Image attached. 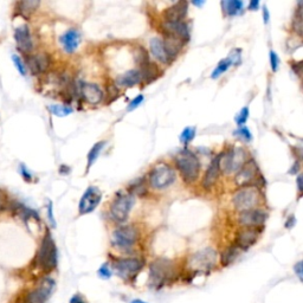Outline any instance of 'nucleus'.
<instances>
[{
  "label": "nucleus",
  "instance_id": "obj_1",
  "mask_svg": "<svg viewBox=\"0 0 303 303\" xmlns=\"http://www.w3.org/2000/svg\"><path fill=\"white\" fill-rule=\"evenodd\" d=\"M174 163L176 169L180 172L181 178L186 184H193L198 180L200 174L199 159L193 152L184 149L175 155Z\"/></svg>",
  "mask_w": 303,
  "mask_h": 303
},
{
  "label": "nucleus",
  "instance_id": "obj_2",
  "mask_svg": "<svg viewBox=\"0 0 303 303\" xmlns=\"http://www.w3.org/2000/svg\"><path fill=\"white\" fill-rule=\"evenodd\" d=\"M36 264L43 271H51L57 267V248L50 231H46V234L44 235L37 251Z\"/></svg>",
  "mask_w": 303,
  "mask_h": 303
},
{
  "label": "nucleus",
  "instance_id": "obj_3",
  "mask_svg": "<svg viewBox=\"0 0 303 303\" xmlns=\"http://www.w3.org/2000/svg\"><path fill=\"white\" fill-rule=\"evenodd\" d=\"M174 275V266L168 260L160 258L151 264L149 271V285L154 289H160L170 281Z\"/></svg>",
  "mask_w": 303,
  "mask_h": 303
},
{
  "label": "nucleus",
  "instance_id": "obj_4",
  "mask_svg": "<svg viewBox=\"0 0 303 303\" xmlns=\"http://www.w3.org/2000/svg\"><path fill=\"white\" fill-rule=\"evenodd\" d=\"M261 193L258 187L256 186H246L242 187L239 191L235 193L232 198V204L235 208L239 212L252 210L256 207V205L260 202Z\"/></svg>",
  "mask_w": 303,
  "mask_h": 303
},
{
  "label": "nucleus",
  "instance_id": "obj_5",
  "mask_svg": "<svg viewBox=\"0 0 303 303\" xmlns=\"http://www.w3.org/2000/svg\"><path fill=\"white\" fill-rule=\"evenodd\" d=\"M175 181V172L169 165L161 163L153 167L149 173V184L155 190H165Z\"/></svg>",
  "mask_w": 303,
  "mask_h": 303
},
{
  "label": "nucleus",
  "instance_id": "obj_6",
  "mask_svg": "<svg viewBox=\"0 0 303 303\" xmlns=\"http://www.w3.org/2000/svg\"><path fill=\"white\" fill-rule=\"evenodd\" d=\"M139 239V230L133 225L120 226L113 232L111 243L116 249L128 251L136 244Z\"/></svg>",
  "mask_w": 303,
  "mask_h": 303
},
{
  "label": "nucleus",
  "instance_id": "obj_7",
  "mask_svg": "<svg viewBox=\"0 0 303 303\" xmlns=\"http://www.w3.org/2000/svg\"><path fill=\"white\" fill-rule=\"evenodd\" d=\"M134 205V197L132 194H119L111 202L110 216L115 222L123 223L128 219L132 207Z\"/></svg>",
  "mask_w": 303,
  "mask_h": 303
},
{
  "label": "nucleus",
  "instance_id": "obj_8",
  "mask_svg": "<svg viewBox=\"0 0 303 303\" xmlns=\"http://www.w3.org/2000/svg\"><path fill=\"white\" fill-rule=\"evenodd\" d=\"M143 268V262L139 258H115L113 269L123 279H133Z\"/></svg>",
  "mask_w": 303,
  "mask_h": 303
},
{
  "label": "nucleus",
  "instance_id": "obj_9",
  "mask_svg": "<svg viewBox=\"0 0 303 303\" xmlns=\"http://www.w3.org/2000/svg\"><path fill=\"white\" fill-rule=\"evenodd\" d=\"M260 169H258L257 164L254 159H250L243 165V167L237 172L236 176H235V182H236L237 186L246 187V186H252L255 181H258L257 179L261 178Z\"/></svg>",
  "mask_w": 303,
  "mask_h": 303
},
{
  "label": "nucleus",
  "instance_id": "obj_10",
  "mask_svg": "<svg viewBox=\"0 0 303 303\" xmlns=\"http://www.w3.org/2000/svg\"><path fill=\"white\" fill-rule=\"evenodd\" d=\"M55 281L50 277L43 278L34 290L28 294L25 299V303H45L54 293Z\"/></svg>",
  "mask_w": 303,
  "mask_h": 303
},
{
  "label": "nucleus",
  "instance_id": "obj_11",
  "mask_svg": "<svg viewBox=\"0 0 303 303\" xmlns=\"http://www.w3.org/2000/svg\"><path fill=\"white\" fill-rule=\"evenodd\" d=\"M102 200V192L96 186H89L79 200L78 213L81 216L93 212Z\"/></svg>",
  "mask_w": 303,
  "mask_h": 303
},
{
  "label": "nucleus",
  "instance_id": "obj_12",
  "mask_svg": "<svg viewBox=\"0 0 303 303\" xmlns=\"http://www.w3.org/2000/svg\"><path fill=\"white\" fill-rule=\"evenodd\" d=\"M217 261V254L212 249H205L192 256L190 266L196 271H208L213 268Z\"/></svg>",
  "mask_w": 303,
  "mask_h": 303
},
{
  "label": "nucleus",
  "instance_id": "obj_13",
  "mask_svg": "<svg viewBox=\"0 0 303 303\" xmlns=\"http://www.w3.org/2000/svg\"><path fill=\"white\" fill-rule=\"evenodd\" d=\"M24 63L26 69L30 70L32 75L38 76L48 71L50 66H51V58L45 52H40V54L36 55H28Z\"/></svg>",
  "mask_w": 303,
  "mask_h": 303
},
{
  "label": "nucleus",
  "instance_id": "obj_14",
  "mask_svg": "<svg viewBox=\"0 0 303 303\" xmlns=\"http://www.w3.org/2000/svg\"><path fill=\"white\" fill-rule=\"evenodd\" d=\"M268 219V213L266 211L260 210V208H252V210L244 211V212H239V217H238V222L244 228H261Z\"/></svg>",
  "mask_w": 303,
  "mask_h": 303
},
{
  "label": "nucleus",
  "instance_id": "obj_15",
  "mask_svg": "<svg viewBox=\"0 0 303 303\" xmlns=\"http://www.w3.org/2000/svg\"><path fill=\"white\" fill-rule=\"evenodd\" d=\"M14 40H16L17 48L25 56L31 55L34 50V40L30 29L28 25H20L14 30Z\"/></svg>",
  "mask_w": 303,
  "mask_h": 303
},
{
  "label": "nucleus",
  "instance_id": "obj_16",
  "mask_svg": "<svg viewBox=\"0 0 303 303\" xmlns=\"http://www.w3.org/2000/svg\"><path fill=\"white\" fill-rule=\"evenodd\" d=\"M258 239V231L254 228H243L236 235V242L235 245L237 246L240 251H246L251 248Z\"/></svg>",
  "mask_w": 303,
  "mask_h": 303
},
{
  "label": "nucleus",
  "instance_id": "obj_17",
  "mask_svg": "<svg viewBox=\"0 0 303 303\" xmlns=\"http://www.w3.org/2000/svg\"><path fill=\"white\" fill-rule=\"evenodd\" d=\"M164 32L165 34H169L181 42L186 43L190 40V29L185 22H176V23H164Z\"/></svg>",
  "mask_w": 303,
  "mask_h": 303
},
{
  "label": "nucleus",
  "instance_id": "obj_18",
  "mask_svg": "<svg viewBox=\"0 0 303 303\" xmlns=\"http://www.w3.org/2000/svg\"><path fill=\"white\" fill-rule=\"evenodd\" d=\"M188 11V2L186 1H178L174 5L166 8L164 12L165 23H176L184 22L185 17L187 16Z\"/></svg>",
  "mask_w": 303,
  "mask_h": 303
},
{
  "label": "nucleus",
  "instance_id": "obj_19",
  "mask_svg": "<svg viewBox=\"0 0 303 303\" xmlns=\"http://www.w3.org/2000/svg\"><path fill=\"white\" fill-rule=\"evenodd\" d=\"M81 94L82 97L84 99V101L87 103L96 105L99 103H101L103 101L104 94L102 91L101 88L99 87L97 84L94 83H84L81 88Z\"/></svg>",
  "mask_w": 303,
  "mask_h": 303
},
{
  "label": "nucleus",
  "instance_id": "obj_20",
  "mask_svg": "<svg viewBox=\"0 0 303 303\" xmlns=\"http://www.w3.org/2000/svg\"><path fill=\"white\" fill-rule=\"evenodd\" d=\"M60 42L63 46V50L67 54H72L77 50L79 42H81V34L76 29H69L64 32L63 36H61Z\"/></svg>",
  "mask_w": 303,
  "mask_h": 303
},
{
  "label": "nucleus",
  "instance_id": "obj_21",
  "mask_svg": "<svg viewBox=\"0 0 303 303\" xmlns=\"http://www.w3.org/2000/svg\"><path fill=\"white\" fill-rule=\"evenodd\" d=\"M220 175V169H219V164H218V157L214 158L212 161H211V165L208 166V168L205 173L204 179H202V187L204 190H211L216 182L218 181Z\"/></svg>",
  "mask_w": 303,
  "mask_h": 303
},
{
  "label": "nucleus",
  "instance_id": "obj_22",
  "mask_svg": "<svg viewBox=\"0 0 303 303\" xmlns=\"http://www.w3.org/2000/svg\"><path fill=\"white\" fill-rule=\"evenodd\" d=\"M149 49H151L152 55L154 56L159 62H161V63H165V64L170 63L168 55H167L166 49H165L163 38H159V37L152 38L151 42H149Z\"/></svg>",
  "mask_w": 303,
  "mask_h": 303
},
{
  "label": "nucleus",
  "instance_id": "obj_23",
  "mask_svg": "<svg viewBox=\"0 0 303 303\" xmlns=\"http://www.w3.org/2000/svg\"><path fill=\"white\" fill-rule=\"evenodd\" d=\"M163 42L170 62H172V60H174V58H176V56L180 54L182 45L185 44L184 42H181L180 39H178V38L173 36H169V34H165V38H163Z\"/></svg>",
  "mask_w": 303,
  "mask_h": 303
},
{
  "label": "nucleus",
  "instance_id": "obj_24",
  "mask_svg": "<svg viewBox=\"0 0 303 303\" xmlns=\"http://www.w3.org/2000/svg\"><path fill=\"white\" fill-rule=\"evenodd\" d=\"M141 73L140 70L137 69H132L122 73L121 76H119L116 79V83L120 87H126V88H132L134 85L141 83Z\"/></svg>",
  "mask_w": 303,
  "mask_h": 303
},
{
  "label": "nucleus",
  "instance_id": "obj_25",
  "mask_svg": "<svg viewBox=\"0 0 303 303\" xmlns=\"http://www.w3.org/2000/svg\"><path fill=\"white\" fill-rule=\"evenodd\" d=\"M141 67H142L140 70L141 81H146L147 83H149V82H153L155 78H158L159 75H160L158 67L152 62H147Z\"/></svg>",
  "mask_w": 303,
  "mask_h": 303
},
{
  "label": "nucleus",
  "instance_id": "obj_26",
  "mask_svg": "<svg viewBox=\"0 0 303 303\" xmlns=\"http://www.w3.org/2000/svg\"><path fill=\"white\" fill-rule=\"evenodd\" d=\"M222 6L226 16L234 17L242 12L244 2L240 1V0H228V1L222 2Z\"/></svg>",
  "mask_w": 303,
  "mask_h": 303
},
{
  "label": "nucleus",
  "instance_id": "obj_27",
  "mask_svg": "<svg viewBox=\"0 0 303 303\" xmlns=\"http://www.w3.org/2000/svg\"><path fill=\"white\" fill-rule=\"evenodd\" d=\"M13 212L19 216L24 222H26L28 219L34 218L37 220H39V214H38L36 211H34L32 208L25 206V205L20 204V202H16V205L13 206Z\"/></svg>",
  "mask_w": 303,
  "mask_h": 303
},
{
  "label": "nucleus",
  "instance_id": "obj_28",
  "mask_svg": "<svg viewBox=\"0 0 303 303\" xmlns=\"http://www.w3.org/2000/svg\"><path fill=\"white\" fill-rule=\"evenodd\" d=\"M240 250L237 248L236 245H231L229 246L228 249L224 250L222 256H220V263H222L223 267H228L230 266L231 263H234L236 261V258L239 256Z\"/></svg>",
  "mask_w": 303,
  "mask_h": 303
},
{
  "label": "nucleus",
  "instance_id": "obj_29",
  "mask_svg": "<svg viewBox=\"0 0 303 303\" xmlns=\"http://www.w3.org/2000/svg\"><path fill=\"white\" fill-rule=\"evenodd\" d=\"M39 4V1H34V0H30V1H20L17 4V7H18L19 13L22 14L23 17H25V18H28V17H30L31 14L37 10Z\"/></svg>",
  "mask_w": 303,
  "mask_h": 303
},
{
  "label": "nucleus",
  "instance_id": "obj_30",
  "mask_svg": "<svg viewBox=\"0 0 303 303\" xmlns=\"http://www.w3.org/2000/svg\"><path fill=\"white\" fill-rule=\"evenodd\" d=\"M105 141H99V142L95 143V145L93 146V148L90 149V152L88 153V166H87V170H89L91 168V166H93L94 164H95V161L97 160V158H99V155L101 154L102 149L105 147Z\"/></svg>",
  "mask_w": 303,
  "mask_h": 303
},
{
  "label": "nucleus",
  "instance_id": "obj_31",
  "mask_svg": "<svg viewBox=\"0 0 303 303\" xmlns=\"http://www.w3.org/2000/svg\"><path fill=\"white\" fill-rule=\"evenodd\" d=\"M232 66V62L229 57L224 58V60H222L219 62L218 64H217V67H214L213 72H212V78L216 79L220 77V76L223 75L225 71H228L229 69H230V67Z\"/></svg>",
  "mask_w": 303,
  "mask_h": 303
},
{
  "label": "nucleus",
  "instance_id": "obj_32",
  "mask_svg": "<svg viewBox=\"0 0 303 303\" xmlns=\"http://www.w3.org/2000/svg\"><path fill=\"white\" fill-rule=\"evenodd\" d=\"M48 109L51 111V114H54V115L56 116H67L72 113V108L69 107V105L54 104V105H50Z\"/></svg>",
  "mask_w": 303,
  "mask_h": 303
},
{
  "label": "nucleus",
  "instance_id": "obj_33",
  "mask_svg": "<svg viewBox=\"0 0 303 303\" xmlns=\"http://www.w3.org/2000/svg\"><path fill=\"white\" fill-rule=\"evenodd\" d=\"M301 5H302V2H299V7H297V11H296L295 16H294V20H293V28H294V30L297 32L299 36H301L302 34V25H303Z\"/></svg>",
  "mask_w": 303,
  "mask_h": 303
},
{
  "label": "nucleus",
  "instance_id": "obj_34",
  "mask_svg": "<svg viewBox=\"0 0 303 303\" xmlns=\"http://www.w3.org/2000/svg\"><path fill=\"white\" fill-rule=\"evenodd\" d=\"M194 136H196V128L194 127H186L182 131V133L180 134V141L181 143H184V145H187V143H190L191 141L194 139Z\"/></svg>",
  "mask_w": 303,
  "mask_h": 303
},
{
  "label": "nucleus",
  "instance_id": "obj_35",
  "mask_svg": "<svg viewBox=\"0 0 303 303\" xmlns=\"http://www.w3.org/2000/svg\"><path fill=\"white\" fill-rule=\"evenodd\" d=\"M12 62H13L14 67H16V69L18 70V72L20 73V75L26 76V73H28V69H26L24 61H23L18 55H12Z\"/></svg>",
  "mask_w": 303,
  "mask_h": 303
},
{
  "label": "nucleus",
  "instance_id": "obj_36",
  "mask_svg": "<svg viewBox=\"0 0 303 303\" xmlns=\"http://www.w3.org/2000/svg\"><path fill=\"white\" fill-rule=\"evenodd\" d=\"M248 119H249V108L244 107L235 120H236V123L239 126V127H243V126L246 123V121H248Z\"/></svg>",
  "mask_w": 303,
  "mask_h": 303
},
{
  "label": "nucleus",
  "instance_id": "obj_37",
  "mask_svg": "<svg viewBox=\"0 0 303 303\" xmlns=\"http://www.w3.org/2000/svg\"><path fill=\"white\" fill-rule=\"evenodd\" d=\"M8 204H10V200H8L7 193L0 188V213L4 212L5 210H7Z\"/></svg>",
  "mask_w": 303,
  "mask_h": 303
},
{
  "label": "nucleus",
  "instance_id": "obj_38",
  "mask_svg": "<svg viewBox=\"0 0 303 303\" xmlns=\"http://www.w3.org/2000/svg\"><path fill=\"white\" fill-rule=\"evenodd\" d=\"M235 135H238V136L243 137L245 141H251L252 140V135L250 133V129L246 127H240L238 131L235 132Z\"/></svg>",
  "mask_w": 303,
  "mask_h": 303
},
{
  "label": "nucleus",
  "instance_id": "obj_39",
  "mask_svg": "<svg viewBox=\"0 0 303 303\" xmlns=\"http://www.w3.org/2000/svg\"><path fill=\"white\" fill-rule=\"evenodd\" d=\"M270 66H271V70L273 72H276L278 70L279 66V58L277 54L275 51H270Z\"/></svg>",
  "mask_w": 303,
  "mask_h": 303
},
{
  "label": "nucleus",
  "instance_id": "obj_40",
  "mask_svg": "<svg viewBox=\"0 0 303 303\" xmlns=\"http://www.w3.org/2000/svg\"><path fill=\"white\" fill-rule=\"evenodd\" d=\"M143 100H145V96H143V95H137V96L135 97V99L133 100V101H132L131 103L128 104V108H127L128 111H132V110L136 109V108L139 107L140 104H142Z\"/></svg>",
  "mask_w": 303,
  "mask_h": 303
},
{
  "label": "nucleus",
  "instance_id": "obj_41",
  "mask_svg": "<svg viewBox=\"0 0 303 303\" xmlns=\"http://www.w3.org/2000/svg\"><path fill=\"white\" fill-rule=\"evenodd\" d=\"M99 275H100V277H102V278H104V279H108V278L111 277V271H110L109 267H108L107 263L103 264V266L100 268V269H99Z\"/></svg>",
  "mask_w": 303,
  "mask_h": 303
},
{
  "label": "nucleus",
  "instance_id": "obj_42",
  "mask_svg": "<svg viewBox=\"0 0 303 303\" xmlns=\"http://www.w3.org/2000/svg\"><path fill=\"white\" fill-rule=\"evenodd\" d=\"M19 172H20V174H22L23 178H24L25 181H28V182L32 181L31 172L28 168H26L25 165H23V164L20 165V166H19Z\"/></svg>",
  "mask_w": 303,
  "mask_h": 303
},
{
  "label": "nucleus",
  "instance_id": "obj_43",
  "mask_svg": "<svg viewBox=\"0 0 303 303\" xmlns=\"http://www.w3.org/2000/svg\"><path fill=\"white\" fill-rule=\"evenodd\" d=\"M229 58L231 60L232 64H239L240 63V50H234V51L230 54V56H229Z\"/></svg>",
  "mask_w": 303,
  "mask_h": 303
},
{
  "label": "nucleus",
  "instance_id": "obj_44",
  "mask_svg": "<svg viewBox=\"0 0 303 303\" xmlns=\"http://www.w3.org/2000/svg\"><path fill=\"white\" fill-rule=\"evenodd\" d=\"M48 217H49V220L50 223H51V225L56 226V222H55V217H54V210H52V202H49L48 204Z\"/></svg>",
  "mask_w": 303,
  "mask_h": 303
},
{
  "label": "nucleus",
  "instance_id": "obj_45",
  "mask_svg": "<svg viewBox=\"0 0 303 303\" xmlns=\"http://www.w3.org/2000/svg\"><path fill=\"white\" fill-rule=\"evenodd\" d=\"M70 303H87V300L81 294H75L70 300Z\"/></svg>",
  "mask_w": 303,
  "mask_h": 303
},
{
  "label": "nucleus",
  "instance_id": "obj_46",
  "mask_svg": "<svg viewBox=\"0 0 303 303\" xmlns=\"http://www.w3.org/2000/svg\"><path fill=\"white\" fill-rule=\"evenodd\" d=\"M294 271H295L297 277L300 278V281H302V262H297L294 266Z\"/></svg>",
  "mask_w": 303,
  "mask_h": 303
},
{
  "label": "nucleus",
  "instance_id": "obj_47",
  "mask_svg": "<svg viewBox=\"0 0 303 303\" xmlns=\"http://www.w3.org/2000/svg\"><path fill=\"white\" fill-rule=\"evenodd\" d=\"M295 222H296L295 216H290L289 218H288L287 222H285V228H287V229L294 228V225H295Z\"/></svg>",
  "mask_w": 303,
  "mask_h": 303
},
{
  "label": "nucleus",
  "instance_id": "obj_48",
  "mask_svg": "<svg viewBox=\"0 0 303 303\" xmlns=\"http://www.w3.org/2000/svg\"><path fill=\"white\" fill-rule=\"evenodd\" d=\"M258 7H260V1H257V0H252V1L249 2L248 8L250 11H256Z\"/></svg>",
  "mask_w": 303,
  "mask_h": 303
},
{
  "label": "nucleus",
  "instance_id": "obj_49",
  "mask_svg": "<svg viewBox=\"0 0 303 303\" xmlns=\"http://www.w3.org/2000/svg\"><path fill=\"white\" fill-rule=\"evenodd\" d=\"M297 190H299V193L300 196H301L302 192H303V188H302V174H300L299 176H297Z\"/></svg>",
  "mask_w": 303,
  "mask_h": 303
},
{
  "label": "nucleus",
  "instance_id": "obj_50",
  "mask_svg": "<svg viewBox=\"0 0 303 303\" xmlns=\"http://www.w3.org/2000/svg\"><path fill=\"white\" fill-rule=\"evenodd\" d=\"M269 11H268V7L264 6L263 7V19H264V24H268L269 23Z\"/></svg>",
  "mask_w": 303,
  "mask_h": 303
},
{
  "label": "nucleus",
  "instance_id": "obj_51",
  "mask_svg": "<svg viewBox=\"0 0 303 303\" xmlns=\"http://www.w3.org/2000/svg\"><path fill=\"white\" fill-rule=\"evenodd\" d=\"M300 170V161L299 160H296L295 161V166H293L291 167V169H290V174H296L297 172H299Z\"/></svg>",
  "mask_w": 303,
  "mask_h": 303
},
{
  "label": "nucleus",
  "instance_id": "obj_52",
  "mask_svg": "<svg viewBox=\"0 0 303 303\" xmlns=\"http://www.w3.org/2000/svg\"><path fill=\"white\" fill-rule=\"evenodd\" d=\"M131 303H147V302H145V301H142V300H139V299H136V300H133V301H132Z\"/></svg>",
  "mask_w": 303,
  "mask_h": 303
},
{
  "label": "nucleus",
  "instance_id": "obj_53",
  "mask_svg": "<svg viewBox=\"0 0 303 303\" xmlns=\"http://www.w3.org/2000/svg\"><path fill=\"white\" fill-rule=\"evenodd\" d=\"M204 1H200V2H193V5H196V6H202V5H204Z\"/></svg>",
  "mask_w": 303,
  "mask_h": 303
}]
</instances>
